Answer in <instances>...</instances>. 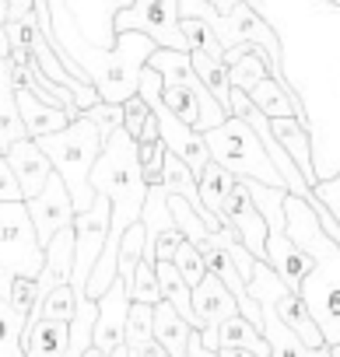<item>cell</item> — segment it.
I'll use <instances>...</instances> for the list:
<instances>
[{"mask_svg": "<svg viewBox=\"0 0 340 357\" xmlns=\"http://www.w3.org/2000/svg\"><path fill=\"white\" fill-rule=\"evenodd\" d=\"M218 357H253V354H246V350H218Z\"/></svg>", "mask_w": 340, "mask_h": 357, "instance_id": "obj_39", "label": "cell"}, {"mask_svg": "<svg viewBox=\"0 0 340 357\" xmlns=\"http://www.w3.org/2000/svg\"><path fill=\"white\" fill-rule=\"evenodd\" d=\"M36 15V0H8V22H25Z\"/></svg>", "mask_w": 340, "mask_h": 357, "instance_id": "obj_37", "label": "cell"}, {"mask_svg": "<svg viewBox=\"0 0 340 357\" xmlns=\"http://www.w3.org/2000/svg\"><path fill=\"white\" fill-rule=\"evenodd\" d=\"M112 32H137L147 36L158 50H172V53H190L183 32H179V0H133L126 11L116 15Z\"/></svg>", "mask_w": 340, "mask_h": 357, "instance_id": "obj_8", "label": "cell"}, {"mask_svg": "<svg viewBox=\"0 0 340 357\" xmlns=\"http://www.w3.org/2000/svg\"><path fill=\"white\" fill-rule=\"evenodd\" d=\"M109 200L102 193H95V204L74 218V273H71V291H74V301H84L88 298V277L105 249V238H109Z\"/></svg>", "mask_w": 340, "mask_h": 357, "instance_id": "obj_9", "label": "cell"}, {"mask_svg": "<svg viewBox=\"0 0 340 357\" xmlns=\"http://www.w3.org/2000/svg\"><path fill=\"white\" fill-rule=\"evenodd\" d=\"M197 333H200V343L214 354L218 350H246L253 357H270V347H267L263 333L253 322H246L242 315L225 319L218 329H197Z\"/></svg>", "mask_w": 340, "mask_h": 357, "instance_id": "obj_16", "label": "cell"}, {"mask_svg": "<svg viewBox=\"0 0 340 357\" xmlns=\"http://www.w3.org/2000/svg\"><path fill=\"white\" fill-rule=\"evenodd\" d=\"M151 123V109L140 102V95H133L130 102H123V133L137 144L140 140V133H144V126Z\"/></svg>", "mask_w": 340, "mask_h": 357, "instance_id": "obj_34", "label": "cell"}, {"mask_svg": "<svg viewBox=\"0 0 340 357\" xmlns=\"http://www.w3.org/2000/svg\"><path fill=\"white\" fill-rule=\"evenodd\" d=\"M221 221L235 231V238L246 245V252L253 259H267V221L253 207V200H249L242 183H235V190L228 193V200L221 207Z\"/></svg>", "mask_w": 340, "mask_h": 357, "instance_id": "obj_14", "label": "cell"}, {"mask_svg": "<svg viewBox=\"0 0 340 357\" xmlns=\"http://www.w3.org/2000/svg\"><path fill=\"white\" fill-rule=\"evenodd\" d=\"M4 158H8V165H11L15 178H18L22 200H32V197H39V193L46 190L50 175H53V165H50V158L39 151V144H36V140H29V137H25V140L11 144V147L4 151Z\"/></svg>", "mask_w": 340, "mask_h": 357, "instance_id": "obj_15", "label": "cell"}, {"mask_svg": "<svg viewBox=\"0 0 340 357\" xmlns=\"http://www.w3.org/2000/svg\"><path fill=\"white\" fill-rule=\"evenodd\" d=\"M239 315L235 298L225 291V284L218 277H204L193 287V329H218L225 319Z\"/></svg>", "mask_w": 340, "mask_h": 357, "instance_id": "obj_17", "label": "cell"}, {"mask_svg": "<svg viewBox=\"0 0 340 357\" xmlns=\"http://www.w3.org/2000/svg\"><path fill=\"white\" fill-rule=\"evenodd\" d=\"M25 140V126L15 102V81H11V60H0V154L11 144Z\"/></svg>", "mask_w": 340, "mask_h": 357, "instance_id": "obj_24", "label": "cell"}, {"mask_svg": "<svg viewBox=\"0 0 340 357\" xmlns=\"http://www.w3.org/2000/svg\"><path fill=\"white\" fill-rule=\"evenodd\" d=\"M312 193H316V200L333 214V221L340 225V172H337L333 178H326V183H316Z\"/></svg>", "mask_w": 340, "mask_h": 357, "instance_id": "obj_35", "label": "cell"}, {"mask_svg": "<svg viewBox=\"0 0 340 357\" xmlns=\"http://www.w3.org/2000/svg\"><path fill=\"white\" fill-rule=\"evenodd\" d=\"M330 357H340V343H337V347H330Z\"/></svg>", "mask_w": 340, "mask_h": 357, "instance_id": "obj_40", "label": "cell"}, {"mask_svg": "<svg viewBox=\"0 0 340 357\" xmlns=\"http://www.w3.org/2000/svg\"><path fill=\"white\" fill-rule=\"evenodd\" d=\"M179 32H183L190 53H204V56L225 63V50H221V43L214 39V32H211L204 22H197V18H179Z\"/></svg>", "mask_w": 340, "mask_h": 357, "instance_id": "obj_28", "label": "cell"}, {"mask_svg": "<svg viewBox=\"0 0 340 357\" xmlns=\"http://www.w3.org/2000/svg\"><path fill=\"white\" fill-rule=\"evenodd\" d=\"M270 133L274 140L284 147V154L295 161V168L302 172V178L309 186H316V172H312V147H309V133L298 119H270Z\"/></svg>", "mask_w": 340, "mask_h": 357, "instance_id": "obj_20", "label": "cell"}, {"mask_svg": "<svg viewBox=\"0 0 340 357\" xmlns=\"http://www.w3.org/2000/svg\"><path fill=\"white\" fill-rule=\"evenodd\" d=\"M46 252L36 238L25 204H0V301H8V291L18 277H39Z\"/></svg>", "mask_w": 340, "mask_h": 357, "instance_id": "obj_7", "label": "cell"}, {"mask_svg": "<svg viewBox=\"0 0 340 357\" xmlns=\"http://www.w3.org/2000/svg\"><path fill=\"white\" fill-rule=\"evenodd\" d=\"M274 315L309 347V350H323L326 343H323V336H319V326L312 322V315H309V308L302 305V298L298 294H291V291H281L277 294V301H274Z\"/></svg>", "mask_w": 340, "mask_h": 357, "instance_id": "obj_22", "label": "cell"}, {"mask_svg": "<svg viewBox=\"0 0 340 357\" xmlns=\"http://www.w3.org/2000/svg\"><path fill=\"white\" fill-rule=\"evenodd\" d=\"M15 102H18V116H22V126H25V137L29 140H39V137H50V133H60L71 116L57 105H46L43 98H36L32 91L25 88H15Z\"/></svg>", "mask_w": 340, "mask_h": 357, "instance_id": "obj_18", "label": "cell"}, {"mask_svg": "<svg viewBox=\"0 0 340 357\" xmlns=\"http://www.w3.org/2000/svg\"><path fill=\"white\" fill-rule=\"evenodd\" d=\"M172 266L179 270V277L186 280V287L193 291L204 277H207V266H204V256L197 252V245H190V242H183L179 249H176V256H172Z\"/></svg>", "mask_w": 340, "mask_h": 357, "instance_id": "obj_32", "label": "cell"}, {"mask_svg": "<svg viewBox=\"0 0 340 357\" xmlns=\"http://www.w3.org/2000/svg\"><path fill=\"white\" fill-rule=\"evenodd\" d=\"M25 211H29V221H32L36 238H39L43 249H46L60 231H71V228H74V218H77V211H74V204H71V193H67V186L60 183L57 172L50 175V183H46V190H43L39 197L25 200Z\"/></svg>", "mask_w": 340, "mask_h": 357, "instance_id": "obj_11", "label": "cell"}, {"mask_svg": "<svg viewBox=\"0 0 340 357\" xmlns=\"http://www.w3.org/2000/svg\"><path fill=\"white\" fill-rule=\"evenodd\" d=\"M95 130H98V137L102 140H109L116 130H123V105H109V102H98V105H91L88 112H81Z\"/></svg>", "mask_w": 340, "mask_h": 357, "instance_id": "obj_33", "label": "cell"}, {"mask_svg": "<svg viewBox=\"0 0 340 357\" xmlns=\"http://www.w3.org/2000/svg\"><path fill=\"white\" fill-rule=\"evenodd\" d=\"M204 144H207L211 161L221 165L232 178H239V183H260V186H270V190H284L281 175L274 172L260 137L253 133V126L246 119L228 116L221 126L204 133Z\"/></svg>", "mask_w": 340, "mask_h": 357, "instance_id": "obj_6", "label": "cell"}, {"mask_svg": "<svg viewBox=\"0 0 340 357\" xmlns=\"http://www.w3.org/2000/svg\"><path fill=\"white\" fill-rule=\"evenodd\" d=\"M0 204H25L22 190H18V178H15V172H11L4 154H0Z\"/></svg>", "mask_w": 340, "mask_h": 357, "instance_id": "obj_36", "label": "cell"}, {"mask_svg": "<svg viewBox=\"0 0 340 357\" xmlns=\"http://www.w3.org/2000/svg\"><path fill=\"white\" fill-rule=\"evenodd\" d=\"M84 357H102V354H98V350H88V354H84Z\"/></svg>", "mask_w": 340, "mask_h": 357, "instance_id": "obj_41", "label": "cell"}, {"mask_svg": "<svg viewBox=\"0 0 340 357\" xmlns=\"http://www.w3.org/2000/svg\"><path fill=\"white\" fill-rule=\"evenodd\" d=\"M151 333L158 340V347L168 354V357H186V343H190V333L193 326L172 308V305H151Z\"/></svg>", "mask_w": 340, "mask_h": 357, "instance_id": "obj_19", "label": "cell"}, {"mask_svg": "<svg viewBox=\"0 0 340 357\" xmlns=\"http://www.w3.org/2000/svg\"><path fill=\"white\" fill-rule=\"evenodd\" d=\"M22 333H25V319L8 301H0V357H25Z\"/></svg>", "mask_w": 340, "mask_h": 357, "instance_id": "obj_29", "label": "cell"}, {"mask_svg": "<svg viewBox=\"0 0 340 357\" xmlns=\"http://www.w3.org/2000/svg\"><path fill=\"white\" fill-rule=\"evenodd\" d=\"M154 277H158V294L165 305H172L190 326H193V291L186 287V280L179 277V270L172 263H154Z\"/></svg>", "mask_w": 340, "mask_h": 357, "instance_id": "obj_26", "label": "cell"}, {"mask_svg": "<svg viewBox=\"0 0 340 357\" xmlns=\"http://www.w3.org/2000/svg\"><path fill=\"white\" fill-rule=\"evenodd\" d=\"M246 98H249L253 109H256L260 116H267V119H298V123H302L298 102H295L291 91H288L281 81H274V77H263Z\"/></svg>", "mask_w": 340, "mask_h": 357, "instance_id": "obj_23", "label": "cell"}, {"mask_svg": "<svg viewBox=\"0 0 340 357\" xmlns=\"http://www.w3.org/2000/svg\"><path fill=\"white\" fill-rule=\"evenodd\" d=\"M126 298L130 305H158L161 294H158V277H154V266L151 263H137V270L130 273L126 280Z\"/></svg>", "mask_w": 340, "mask_h": 357, "instance_id": "obj_30", "label": "cell"}, {"mask_svg": "<svg viewBox=\"0 0 340 357\" xmlns=\"http://www.w3.org/2000/svg\"><path fill=\"white\" fill-rule=\"evenodd\" d=\"M74 312H77V301H74L71 284H64V287L50 291V294H46V301L39 305V319H53V322H64V326H71Z\"/></svg>", "mask_w": 340, "mask_h": 357, "instance_id": "obj_31", "label": "cell"}, {"mask_svg": "<svg viewBox=\"0 0 340 357\" xmlns=\"http://www.w3.org/2000/svg\"><path fill=\"white\" fill-rule=\"evenodd\" d=\"M140 228H144V263H172L176 249L186 242L176 231L172 211H168V193L161 183L147 186L144 207H140Z\"/></svg>", "mask_w": 340, "mask_h": 357, "instance_id": "obj_10", "label": "cell"}, {"mask_svg": "<svg viewBox=\"0 0 340 357\" xmlns=\"http://www.w3.org/2000/svg\"><path fill=\"white\" fill-rule=\"evenodd\" d=\"M235 183L239 178H232L221 165H207L204 172H200V178H197V193H200V204L207 207V214L214 218V221H221V207H225V200H228V193L235 190ZM225 225V221H221Z\"/></svg>", "mask_w": 340, "mask_h": 357, "instance_id": "obj_25", "label": "cell"}, {"mask_svg": "<svg viewBox=\"0 0 340 357\" xmlns=\"http://www.w3.org/2000/svg\"><path fill=\"white\" fill-rule=\"evenodd\" d=\"M98 319H95V333H91V350H98L102 357H112L123 347V333H126V319H130V298H126V280H112V287L95 301Z\"/></svg>", "mask_w": 340, "mask_h": 357, "instance_id": "obj_12", "label": "cell"}, {"mask_svg": "<svg viewBox=\"0 0 340 357\" xmlns=\"http://www.w3.org/2000/svg\"><path fill=\"white\" fill-rule=\"evenodd\" d=\"M36 144H39V151L50 158L53 172L60 175V183L67 186L74 211L84 214V211L95 204V190L88 186V175H91V165H95L98 154H102V137H98V130H95L84 116H77V119H71L60 133L39 137Z\"/></svg>", "mask_w": 340, "mask_h": 357, "instance_id": "obj_5", "label": "cell"}, {"mask_svg": "<svg viewBox=\"0 0 340 357\" xmlns=\"http://www.w3.org/2000/svg\"><path fill=\"white\" fill-rule=\"evenodd\" d=\"M158 77H161V102L179 123H186L197 133H207L214 126H221L228 119V112L211 98V91L200 84V77L193 74L190 53H172V50H154L147 56V63Z\"/></svg>", "mask_w": 340, "mask_h": 357, "instance_id": "obj_4", "label": "cell"}, {"mask_svg": "<svg viewBox=\"0 0 340 357\" xmlns=\"http://www.w3.org/2000/svg\"><path fill=\"white\" fill-rule=\"evenodd\" d=\"M260 315H263V340L270 347V357H330V347L323 350H309L277 315H274V305H260Z\"/></svg>", "mask_w": 340, "mask_h": 357, "instance_id": "obj_21", "label": "cell"}, {"mask_svg": "<svg viewBox=\"0 0 340 357\" xmlns=\"http://www.w3.org/2000/svg\"><path fill=\"white\" fill-rule=\"evenodd\" d=\"M11 56V43H8V0H0V60Z\"/></svg>", "mask_w": 340, "mask_h": 357, "instance_id": "obj_38", "label": "cell"}, {"mask_svg": "<svg viewBox=\"0 0 340 357\" xmlns=\"http://www.w3.org/2000/svg\"><path fill=\"white\" fill-rule=\"evenodd\" d=\"M214 11L249 4L277 36L281 81L298 102L316 183L340 172V8L323 0H207Z\"/></svg>", "mask_w": 340, "mask_h": 357, "instance_id": "obj_1", "label": "cell"}, {"mask_svg": "<svg viewBox=\"0 0 340 357\" xmlns=\"http://www.w3.org/2000/svg\"><path fill=\"white\" fill-rule=\"evenodd\" d=\"M190 63H193V74L200 77V84L211 91V98L232 116V84H228V67L204 56V53H190Z\"/></svg>", "mask_w": 340, "mask_h": 357, "instance_id": "obj_27", "label": "cell"}, {"mask_svg": "<svg viewBox=\"0 0 340 357\" xmlns=\"http://www.w3.org/2000/svg\"><path fill=\"white\" fill-rule=\"evenodd\" d=\"M71 22L77 25L81 39L91 43L95 50H112L116 46V32L112 22L119 11H126L133 0H64Z\"/></svg>", "mask_w": 340, "mask_h": 357, "instance_id": "obj_13", "label": "cell"}, {"mask_svg": "<svg viewBox=\"0 0 340 357\" xmlns=\"http://www.w3.org/2000/svg\"><path fill=\"white\" fill-rule=\"evenodd\" d=\"M284 235L312 263L309 273L302 277L298 298L309 308L312 322L319 326L323 343L337 347L340 343V249L323 231V225L309 211V204L291 193L284 197Z\"/></svg>", "mask_w": 340, "mask_h": 357, "instance_id": "obj_3", "label": "cell"}, {"mask_svg": "<svg viewBox=\"0 0 340 357\" xmlns=\"http://www.w3.org/2000/svg\"><path fill=\"white\" fill-rule=\"evenodd\" d=\"M46 4H50V25H53V36L46 43L53 50H60L64 56H71V63L98 91V102H109V105L130 102L137 95L140 70H144L147 56L158 46L147 36L123 32V36H116V46L112 50H95L91 43L81 39V32L71 22V11H67L64 0H46Z\"/></svg>", "mask_w": 340, "mask_h": 357, "instance_id": "obj_2", "label": "cell"}]
</instances>
